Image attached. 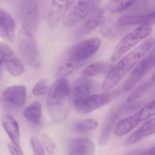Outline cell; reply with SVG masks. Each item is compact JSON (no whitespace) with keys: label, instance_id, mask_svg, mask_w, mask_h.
Here are the masks:
<instances>
[{"label":"cell","instance_id":"obj_10","mask_svg":"<svg viewBox=\"0 0 155 155\" xmlns=\"http://www.w3.org/2000/svg\"><path fill=\"white\" fill-rule=\"evenodd\" d=\"M97 84L91 80L82 78L77 80L70 88V97L76 107L90 97L96 90Z\"/></svg>","mask_w":155,"mask_h":155},{"label":"cell","instance_id":"obj_7","mask_svg":"<svg viewBox=\"0 0 155 155\" xmlns=\"http://www.w3.org/2000/svg\"><path fill=\"white\" fill-rule=\"evenodd\" d=\"M98 1H79L75 4L63 20L66 27H71L82 22L98 8Z\"/></svg>","mask_w":155,"mask_h":155},{"label":"cell","instance_id":"obj_24","mask_svg":"<svg viewBox=\"0 0 155 155\" xmlns=\"http://www.w3.org/2000/svg\"><path fill=\"white\" fill-rule=\"evenodd\" d=\"M83 64L66 59L57 72V78L65 79Z\"/></svg>","mask_w":155,"mask_h":155},{"label":"cell","instance_id":"obj_17","mask_svg":"<svg viewBox=\"0 0 155 155\" xmlns=\"http://www.w3.org/2000/svg\"><path fill=\"white\" fill-rule=\"evenodd\" d=\"M15 21L12 16L0 8V37L11 43L15 39Z\"/></svg>","mask_w":155,"mask_h":155},{"label":"cell","instance_id":"obj_28","mask_svg":"<svg viewBox=\"0 0 155 155\" xmlns=\"http://www.w3.org/2000/svg\"><path fill=\"white\" fill-rule=\"evenodd\" d=\"M48 90V84L46 80L39 81L32 89V93L36 96H41L46 94Z\"/></svg>","mask_w":155,"mask_h":155},{"label":"cell","instance_id":"obj_1","mask_svg":"<svg viewBox=\"0 0 155 155\" xmlns=\"http://www.w3.org/2000/svg\"><path fill=\"white\" fill-rule=\"evenodd\" d=\"M154 43V39H148L123 57L109 72L102 85L103 90H110L119 83L126 74L148 52Z\"/></svg>","mask_w":155,"mask_h":155},{"label":"cell","instance_id":"obj_23","mask_svg":"<svg viewBox=\"0 0 155 155\" xmlns=\"http://www.w3.org/2000/svg\"><path fill=\"white\" fill-rule=\"evenodd\" d=\"M109 65L105 62H96L90 65L81 72V77L83 78L97 76L106 72L109 68Z\"/></svg>","mask_w":155,"mask_h":155},{"label":"cell","instance_id":"obj_13","mask_svg":"<svg viewBox=\"0 0 155 155\" xmlns=\"http://www.w3.org/2000/svg\"><path fill=\"white\" fill-rule=\"evenodd\" d=\"M111 100L110 94L107 93L92 95L76 106L78 112L87 114L108 104Z\"/></svg>","mask_w":155,"mask_h":155},{"label":"cell","instance_id":"obj_4","mask_svg":"<svg viewBox=\"0 0 155 155\" xmlns=\"http://www.w3.org/2000/svg\"><path fill=\"white\" fill-rule=\"evenodd\" d=\"M18 46L22 59L29 66L37 68L40 64L39 52L34 36L21 29L19 33Z\"/></svg>","mask_w":155,"mask_h":155},{"label":"cell","instance_id":"obj_14","mask_svg":"<svg viewBox=\"0 0 155 155\" xmlns=\"http://www.w3.org/2000/svg\"><path fill=\"white\" fill-rule=\"evenodd\" d=\"M27 89L25 86H13L4 90L2 99L5 103L16 107H21L25 104Z\"/></svg>","mask_w":155,"mask_h":155},{"label":"cell","instance_id":"obj_27","mask_svg":"<svg viewBox=\"0 0 155 155\" xmlns=\"http://www.w3.org/2000/svg\"><path fill=\"white\" fill-rule=\"evenodd\" d=\"M154 84L155 82H153L151 80H150V81H146L145 83L141 84L132 91V93L128 97L127 101L128 103H131L135 101L142 95H144L152 87L153 85H154Z\"/></svg>","mask_w":155,"mask_h":155},{"label":"cell","instance_id":"obj_34","mask_svg":"<svg viewBox=\"0 0 155 155\" xmlns=\"http://www.w3.org/2000/svg\"><path fill=\"white\" fill-rule=\"evenodd\" d=\"M1 67H0V79H1V77L2 73V70Z\"/></svg>","mask_w":155,"mask_h":155},{"label":"cell","instance_id":"obj_2","mask_svg":"<svg viewBox=\"0 0 155 155\" xmlns=\"http://www.w3.org/2000/svg\"><path fill=\"white\" fill-rule=\"evenodd\" d=\"M70 87L66 79L55 81L48 90L47 105L50 116L58 123L65 121L70 114Z\"/></svg>","mask_w":155,"mask_h":155},{"label":"cell","instance_id":"obj_15","mask_svg":"<svg viewBox=\"0 0 155 155\" xmlns=\"http://www.w3.org/2000/svg\"><path fill=\"white\" fill-rule=\"evenodd\" d=\"M104 17V10L97 8L77 29L75 33L76 36L80 38L92 32L103 23Z\"/></svg>","mask_w":155,"mask_h":155},{"label":"cell","instance_id":"obj_8","mask_svg":"<svg viewBox=\"0 0 155 155\" xmlns=\"http://www.w3.org/2000/svg\"><path fill=\"white\" fill-rule=\"evenodd\" d=\"M101 44V41L98 38L82 41L71 48L66 59L84 64L97 52Z\"/></svg>","mask_w":155,"mask_h":155},{"label":"cell","instance_id":"obj_35","mask_svg":"<svg viewBox=\"0 0 155 155\" xmlns=\"http://www.w3.org/2000/svg\"><path fill=\"white\" fill-rule=\"evenodd\" d=\"M2 60L0 59V65H1V64H2Z\"/></svg>","mask_w":155,"mask_h":155},{"label":"cell","instance_id":"obj_20","mask_svg":"<svg viewBox=\"0 0 155 155\" xmlns=\"http://www.w3.org/2000/svg\"><path fill=\"white\" fill-rule=\"evenodd\" d=\"M155 131V119L149 120L137 130L132 133L126 141L127 146L132 145L141 140L142 138L154 134Z\"/></svg>","mask_w":155,"mask_h":155},{"label":"cell","instance_id":"obj_12","mask_svg":"<svg viewBox=\"0 0 155 155\" xmlns=\"http://www.w3.org/2000/svg\"><path fill=\"white\" fill-rule=\"evenodd\" d=\"M0 55L7 70L12 75L18 77L23 74L24 68L22 62L7 44L0 43Z\"/></svg>","mask_w":155,"mask_h":155},{"label":"cell","instance_id":"obj_25","mask_svg":"<svg viewBox=\"0 0 155 155\" xmlns=\"http://www.w3.org/2000/svg\"><path fill=\"white\" fill-rule=\"evenodd\" d=\"M136 1H110L105 5L106 10L110 13L121 12L135 4Z\"/></svg>","mask_w":155,"mask_h":155},{"label":"cell","instance_id":"obj_11","mask_svg":"<svg viewBox=\"0 0 155 155\" xmlns=\"http://www.w3.org/2000/svg\"><path fill=\"white\" fill-rule=\"evenodd\" d=\"M76 1H53L48 14L49 24L52 27H57L71 9Z\"/></svg>","mask_w":155,"mask_h":155},{"label":"cell","instance_id":"obj_16","mask_svg":"<svg viewBox=\"0 0 155 155\" xmlns=\"http://www.w3.org/2000/svg\"><path fill=\"white\" fill-rule=\"evenodd\" d=\"M126 107L124 106L115 107L109 113L100 135L99 139L100 146L103 147L107 143L115 123Z\"/></svg>","mask_w":155,"mask_h":155},{"label":"cell","instance_id":"obj_3","mask_svg":"<svg viewBox=\"0 0 155 155\" xmlns=\"http://www.w3.org/2000/svg\"><path fill=\"white\" fill-rule=\"evenodd\" d=\"M151 31L152 24H145L139 26L127 34L115 47L111 57L112 61H117L125 53L149 36Z\"/></svg>","mask_w":155,"mask_h":155},{"label":"cell","instance_id":"obj_29","mask_svg":"<svg viewBox=\"0 0 155 155\" xmlns=\"http://www.w3.org/2000/svg\"><path fill=\"white\" fill-rule=\"evenodd\" d=\"M31 143L34 155H45L43 146L38 139L32 137L31 139Z\"/></svg>","mask_w":155,"mask_h":155},{"label":"cell","instance_id":"obj_9","mask_svg":"<svg viewBox=\"0 0 155 155\" xmlns=\"http://www.w3.org/2000/svg\"><path fill=\"white\" fill-rule=\"evenodd\" d=\"M155 65V49L147 55L136 66L124 83V89L126 91L132 90L148 72Z\"/></svg>","mask_w":155,"mask_h":155},{"label":"cell","instance_id":"obj_5","mask_svg":"<svg viewBox=\"0 0 155 155\" xmlns=\"http://www.w3.org/2000/svg\"><path fill=\"white\" fill-rule=\"evenodd\" d=\"M18 16L22 28L34 36L39 22V8L38 2L31 0L21 2Z\"/></svg>","mask_w":155,"mask_h":155},{"label":"cell","instance_id":"obj_22","mask_svg":"<svg viewBox=\"0 0 155 155\" xmlns=\"http://www.w3.org/2000/svg\"><path fill=\"white\" fill-rule=\"evenodd\" d=\"M23 116L28 121L33 123H38L41 118L42 107L40 102L35 101L25 109Z\"/></svg>","mask_w":155,"mask_h":155},{"label":"cell","instance_id":"obj_32","mask_svg":"<svg viewBox=\"0 0 155 155\" xmlns=\"http://www.w3.org/2000/svg\"><path fill=\"white\" fill-rule=\"evenodd\" d=\"M145 152V151L141 150H134L128 152L124 155H142Z\"/></svg>","mask_w":155,"mask_h":155},{"label":"cell","instance_id":"obj_21","mask_svg":"<svg viewBox=\"0 0 155 155\" xmlns=\"http://www.w3.org/2000/svg\"><path fill=\"white\" fill-rule=\"evenodd\" d=\"M2 124L12 142L20 145V132L18 121L11 115H6L2 117Z\"/></svg>","mask_w":155,"mask_h":155},{"label":"cell","instance_id":"obj_30","mask_svg":"<svg viewBox=\"0 0 155 155\" xmlns=\"http://www.w3.org/2000/svg\"><path fill=\"white\" fill-rule=\"evenodd\" d=\"M42 139L44 147L47 150V151L50 154H54L56 147L53 140L46 134H44L43 135Z\"/></svg>","mask_w":155,"mask_h":155},{"label":"cell","instance_id":"obj_6","mask_svg":"<svg viewBox=\"0 0 155 155\" xmlns=\"http://www.w3.org/2000/svg\"><path fill=\"white\" fill-rule=\"evenodd\" d=\"M155 114V102L153 101L136 114L119 122L115 127V133L117 136L125 135L141 122L154 116Z\"/></svg>","mask_w":155,"mask_h":155},{"label":"cell","instance_id":"obj_19","mask_svg":"<svg viewBox=\"0 0 155 155\" xmlns=\"http://www.w3.org/2000/svg\"><path fill=\"white\" fill-rule=\"evenodd\" d=\"M155 22V10L149 13L140 15H125L117 20V23L120 26L143 25L154 24Z\"/></svg>","mask_w":155,"mask_h":155},{"label":"cell","instance_id":"obj_18","mask_svg":"<svg viewBox=\"0 0 155 155\" xmlns=\"http://www.w3.org/2000/svg\"><path fill=\"white\" fill-rule=\"evenodd\" d=\"M95 146L88 139L78 137L70 142L68 147V155H94Z\"/></svg>","mask_w":155,"mask_h":155},{"label":"cell","instance_id":"obj_33","mask_svg":"<svg viewBox=\"0 0 155 155\" xmlns=\"http://www.w3.org/2000/svg\"><path fill=\"white\" fill-rule=\"evenodd\" d=\"M142 155H155V147H153L147 151H145Z\"/></svg>","mask_w":155,"mask_h":155},{"label":"cell","instance_id":"obj_31","mask_svg":"<svg viewBox=\"0 0 155 155\" xmlns=\"http://www.w3.org/2000/svg\"><path fill=\"white\" fill-rule=\"evenodd\" d=\"M8 147L12 155H24L20 145L11 142L9 143Z\"/></svg>","mask_w":155,"mask_h":155},{"label":"cell","instance_id":"obj_26","mask_svg":"<svg viewBox=\"0 0 155 155\" xmlns=\"http://www.w3.org/2000/svg\"><path fill=\"white\" fill-rule=\"evenodd\" d=\"M98 127V122L93 119L81 120L76 122L73 126L75 131L81 133H87L96 129Z\"/></svg>","mask_w":155,"mask_h":155}]
</instances>
